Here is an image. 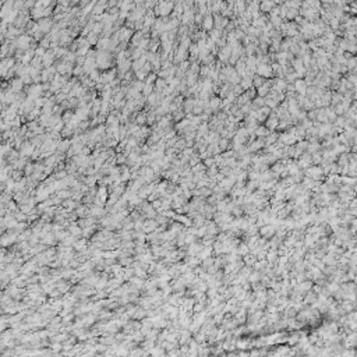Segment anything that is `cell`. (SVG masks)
<instances>
[{
  "mask_svg": "<svg viewBox=\"0 0 357 357\" xmlns=\"http://www.w3.org/2000/svg\"><path fill=\"white\" fill-rule=\"evenodd\" d=\"M194 105H195V100H192V99H187V100H186V103H184L186 112H192Z\"/></svg>",
  "mask_w": 357,
  "mask_h": 357,
  "instance_id": "obj_13",
  "label": "cell"
},
{
  "mask_svg": "<svg viewBox=\"0 0 357 357\" xmlns=\"http://www.w3.org/2000/svg\"><path fill=\"white\" fill-rule=\"evenodd\" d=\"M293 66H294V70L296 73H297V75H301V74L306 73V69H304V63L301 59H297V60H294L293 62Z\"/></svg>",
  "mask_w": 357,
  "mask_h": 357,
  "instance_id": "obj_4",
  "label": "cell"
},
{
  "mask_svg": "<svg viewBox=\"0 0 357 357\" xmlns=\"http://www.w3.org/2000/svg\"><path fill=\"white\" fill-rule=\"evenodd\" d=\"M192 172L194 173H202L204 172V165H195L194 166V169H192Z\"/></svg>",
  "mask_w": 357,
  "mask_h": 357,
  "instance_id": "obj_19",
  "label": "cell"
},
{
  "mask_svg": "<svg viewBox=\"0 0 357 357\" xmlns=\"http://www.w3.org/2000/svg\"><path fill=\"white\" fill-rule=\"evenodd\" d=\"M172 7H173V4H172V3H168V2H165V3H162V4H161V7L158 8L156 11H158V14L166 16V14H169V13H170Z\"/></svg>",
  "mask_w": 357,
  "mask_h": 357,
  "instance_id": "obj_3",
  "label": "cell"
},
{
  "mask_svg": "<svg viewBox=\"0 0 357 357\" xmlns=\"http://www.w3.org/2000/svg\"><path fill=\"white\" fill-rule=\"evenodd\" d=\"M212 27H214V20H212V17L208 16L207 18L204 20V28L205 29H212Z\"/></svg>",
  "mask_w": 357,
  "mask_h": 357,
  "instance_id": "obj_11",
  "label": "cell"
},
{
  "mask_svg": "<svg viewBox=\"0 0 357 357\" xmlns=\"http://www.w3.org/2000/svg\"><path fill=\"white\" fill-rule=\"evenodd\" d=\"M322 173L324 172L319 169V168H308L307 169V174L311 176L312 179H319V176H321Z\"/></svg>",
  "mask_w": 357,
  "mask_h": 357,
  "instance_id": "obj_7",
  "label": "cell"
},
{
  "mask_svg": "<svg viewBox=\"0 0 357 357\" xmlns=\"http://www.w3.org/2000/svg\"><path fill=\"white\" fill-rule=\"evenodd\" d=\"M266 127L271 128V130H275L276 127H279V120H278V116L272 115L266 117Z\"/></svg>",
  "mask_w": 357,
  "mask_h": 357,
  "instance_id": "obj_2",
  "label": "cell"
},
{
  "mask_svg": "<svg viewBox=\"0 0 357 357\" xmlns=\"http://www.w3.org/2000/svg\"><path fill=\"white\" fill-rule=\"evenodd\" d=\"M260 273H253V275H248V279L251 280V282H258L260 280Z\"/></svg>",
  "mask_w": 357,
  "mask_h": 357,
  "instance_id": "obj_17",
  "label": "cell"
},
{
  "mask_svg": "<svg viewBox=\"0 0 357 357\" xmlns=\"http://www.w3.org/2000/svg\"><path fill=\"white\" fill-rule=\"evenodd\" d=\"M261 75H258V77H254V80H253V84L254 85H257V87H260V85H262V80H261Z\"/></svg>",
  "mask_w": 357,
  "mask_h": 357,
  "instance_id": "obj_18",
  "label": "cell"
},
{
  "mask_svg": "<svg viewBox=\"0 0 357 357\" xmlns=\"http://www.w3.org/2000/svg\"><path fill=\"white\" fill-rule=\"evenodd\" d=\"M255 71L258 73V75H262V77H269V75H272V67H269V66L265 64V63H261V64L255 69Z\"/></svg>",
  "mask_w": 357,
  "mask_h": 357,
  "instance_id": "obj_1",
  "label": "cell"
},
{
  "mask_svg": "<svg viewBox=\"0 0 357 357\" xmlns=\"http://www.w3.org/2000/svg\"><path fill=\"white\" fill-rule=\"evenodd\" d=\"M209 106H211L212 110H216V109L220 106V99H219V98H212L211 102H209Z\"/></svg>",
  "mask_w": 357,
  "mask_h": 357,
  "instance_id": "obj_12",
  "label": "cell"
},
{
  "mask_svg": "<svg viewBox=\"0 0 357 357\" xmlns=\"http://www.w3.org/2000/svg\"><path fill=\"white\" fill-rule=\"evenodd\" d=\"M318 148H319L318 144H315V142H314V144H310V146H308V149H310L311 152H315V151L318 149Z\"/></svg>",
  "mask_w": 357,
  "mask_h": 357,
  "instance_id": "obj_21",
  "label": "cell"
},
{
  "mask_svg": "<svg viewBox=\"0 0 357 357\" xmlns=\"http://www.w3.org/2000/svg\"><path fill=\"white\" fill-rule=\"evenodd\" d=\"M207 140L209 142H215L216 140H218V135H216V133H209V135H208Z\"/></svg>",
  "mask_w": 357,
  "mask_h": 357,
  "instance_id": "obj_16",
  "label": "cell"
},
{
  "mask_svg": "<svg viewBox=\"0 0 357 357\" xmlns=\"http://www.w3.org/2000/svg\"><path fill=\"white\" fill-rule=\"evenodd\" d=\"M257 92H258V95H260V96H265L266 94L269 92V85L268 84L260 85V87H258V89H257Z\"/></svg>",
  "mask_w": 357,
  "mask_h": 357,
  "instance_id": "obj_10",
  "label": "cell"
},
{
  "mask_svg": "<svg viewBox=\"0 0 357 357\" xmlns=\"http://www.w3.org/2000/svg\"><path fill=\"white\" fill-rule=\"evenodd\" d=\"M248 246L247 244H242V247H240V250H239V253L240 254H243V255H246L247 253H248Z\"/></svg>",
  "mask_w": 357,
  "mask_h": 357,
  "instance_id": "obj_14",
  "label": "cell"
},
{
  "mask_svg": "<svg viewBox=\"0 0 357 357\" xmlns=\"http://www.w3.org/2000/svg\"><path fill=\"white\" fill-rule=\"evenodd\" d=\"M294 89L297 91V92H300V94H306V91H307V82L306 81H303V80H297L294 82Z\"/></svg>",
  "mask_w": 357,
  "mask_h": 357,
  "instance_id": "obj_5",
  "label": "cell"
},
{
  "mask_svg": "<svg viewBox=\"0 0 357 357\" xmlns=\"http://www.w3.org/2000/svg\"><path fill=\"white\" fill-rule=\"evenodd\" d=\"M261 234L264 236V237H272L273 234H275V227L273 226H264V227H261Z\"/></svg>",
  "mask_w": 357,
  "mask_h": 357,
  "instance_id": "obj_6",
  "label": "cell"
},
{
  "mask_svg": "<svg viewBox=\"0 0 357 357\" xmlns=\"http://www.w3.org/2000/svg\"><path fill=\"white\" fill-rule=\"evenodd\" d=\"M251 84H253V78L250 77H243L242 80H240V87H242V89H250L251 88Z\"/></svg>",
  "mask_w": 357,
  "mask_h": 357,
  "instance_id": "obj_8",
  "label": "cell"
},
{
  "mask_svg": "<svg viewBox=\"0 0 357 357\" xmlns=\"http://www.w3.org/2000/svg\"><path fill=\"white\" fill-rule=\"evenodd\" d=\"M314 301H317V299H315V294H312V293H308L307 299H306V303H314Z\"/></svg>",
  "mask_w": 357,
  "mask_h": 357,
  "instance_id": "obj_15",
  "label": "cell"
},
{
  "mask_svg": "<svg viewBox=\"0 0 357 357\" xmlns=\"http://www.w3.org/2000/svg\"><path fill=\"white\" fill-rule=\"evenodd\" d=\"M283 170V165L282 163H278V165H275V168H273V172L275 173H280Z\"/></svg>",
  "mask_w": 357,
  "mask_h": 357,
  "instance_id": "obj_20",
  "label": "cell"
},
{
  "mask_svg": "<svg viewBox=\"0 0 357 357\" xmlns=\"http://www.w3.org/2000/svg\"><path fill=\"white\" fill-rule=\"evenodd\" d=\"M273 6H275V3H273L272 0H269V2H268V0H264V2H262V4H261V8L264 10V11H271Z\"/></svg>",
  "mask_w": 357,
  "mask_h": 357,
  "instance_id": "obj_9",
  "label": "cell"
}]
</instances>
